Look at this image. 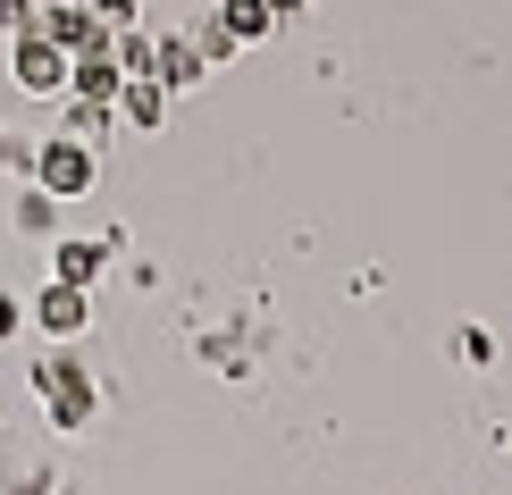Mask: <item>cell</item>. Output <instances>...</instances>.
<instances>
[{
	"instance_id": "6da1fadb",
	"label": "cell",
	"mask_w": 512,
	"mask_h": 495,
	"mask_svg": "<svg viewBox=\"0 0 512 495\" xmlns=\"http://www.w3.org/2000/svg\"><path fill=\"white\" fill-rule=\"evenodd\" d=\"M34 395H42V420H51L59 437L93 428V412H101V378L84 370L76 353H42V361H34Z\"/></svg>"
},
{
	"instance_id": "7a4b0ae2",
	"label": "cell",
	"mask_w": 512,
	"mask_h": 495,
	"mask_svg": "<svg viewBox=\"0 0 512 495\" xmlns=\"http://www.w3.org/2000/svg\"><path fill=\"white\" fill-rule=\"evenodd\" d=\"M26 177H34L42 193H59V202H84L93 177H101V160H93V143H84V135H51V143H34V168H26Z\"/></svg>"
},
{
	"instance_id": "3957f363",
	"label": "cell",
	"mask_w": 512,
	"mask_h": 495,
	"mask_svg": "<svg viewBox=\"0 0 512 495\" xmlns=\"http://www.w3.org/2000/svg\"><path fill=\"white\" fill-rule=\"evenodd\" d=\"M9 76H17V93L59 101V93H68V51H59L42 26H26V34H17V51H9Z\"/></svg>"
},
{
	"instance_id": "277c9868",
	"label": "cell",
	"mask_w": 512,
	"mask_h": 495,
	"mask_svg": "<svg viewBox=\"0 0 512 495\" xmlns=\"http://www.w3.org/2000/svg\"><path fill=\"white\" fill-rule=\"evenodd\" d=\"M34 328L51 336V344H76L84 328H93V294H84V286H68V277H51V286L34 294Z\"/></svg>"
},
{
	"instance_id": "5b68a950",
	"label": "cell",
	"mask_w": 512,
	"mask_h": 495,
	"mask_svg": "<svg viewBox=\"0 0 512 495\" xmlns=\"http://www.w3.org/2000/svg\"><path fill=\"white\" fill-rule=\"evenodd\" d=\"M101 269H110V235H59V244H51V277H68V286L93 294Z\"/></svg>"
},
{
	"instance_id": "8992f818",
	"label": "cell",
	"mask_w": 512,
	"mask_h": 495,
	"mask_svg": "<svg viewBox=\"0 0 512 495\" xmlns=\"http://www.w3.org/2000/svg\"><path fill=\"white\" fill-rule=\"evenodd\" d=\"M152 76L168 84V93H194V84H210V59H202V42H194V34H160V59H152Z\"/></svg>"
},
{
	"instance_id": "52a82bcc",
	"label": "cell",
	"mask_w": 512,
	"mask_h": 495,
	"mask_svg": "<svg viewBox=\"0 0 512 495\" xmlns=\"http://www.w3.org/2000/svg\"><path fill=\"white\" fill-rule=\"evenodd\" d=\"M168 101H177V93H168L160 76H126V84H118V118L135 126V135H160V126H168Z\"/></svg>"
},
{
	"instance_id": "ba28073f",
	"label": "cell",
	"mask_w": 512,
	"mask_h": 495,
	"mask_svg": "<svg viewBox=\"0 0 512 495\" xmlns=\"http://www.w3.org/2000/svg\"><path fill=\"white\" fill-rule=\"evenodd\" d=\"M118 84H126L118 51H84V59H68V93H84V101H110V110H118Z\"/></svg>"
},
{
	"instance_id": "9c48e42d",
	"label": "cell",
	"mask_w": 512,
	"mask_h": 495,
	"mask_svg": "<svg viewBox=\"0 0 512 495\" xmlns=\"http://www.w3.org/2000/svg\"><path fill=\"white\" fill-rule=\"evenodd\" d=\"M219 26L236 42H269L277 34V9H269V0H219Z\"/></svg>"
},
{
	"instance_id": "30bf717a",
	"label": "cell",
	"mask_w": 512,
	"mask_h": 495,
	"mask_svg": "<svg viewBox=\"0 0 512 495\" xmlns=\"http://www.w3.org/2000/svg\"><path fill=\"white\" fill-rule=\"evenodd\" d=\"M118 126V110L110 101H84V93H68V110H59V135H84V143H101Z\"/></svg>"
},
{
	"instance_id": "8fae6325",
	"label": "cell",
	"mask_w": 512,
	"mask_h": 495,
	"mask_svg": "<svg viewBox=\"0 0 512 495\" xmlns=\"http://www.w3.org/2000/svg\"><path fill=\"white\" fill-rule=\"evenodd\" d=\"M51 219H59V193H42V185H26V193H17V210H9L17 235H51Z\"/></svg>"
},
{
	"instance_id": "7c38bea8",
	"label": "cell",
	"mask_w": 512,
	"mask_h": 495,
	"mask_svg": "<svg viewBox=\"0 0 512 495\" xmlns=\"http://www.w3.org/2000/svg\"><path fill=\"white\" fill-rule=\"evenodd\" d=\"M110 51H118V68H126V76H152V59H160V42L143 34V26H118V42H110Z\"/></svg>"
},
{
	"instance_id": "4fadbf2b",
	"label": "cell",
	"mask_w": 512,
	"mask_h": 495,
	"mask_svg": "<svg viewBox=\"0 0 512 495\" xmlns=\"http://www.w3.org/2000/svg\"><path fill=\"white\" fill-rule=\"evenodd\" d=\"M454 361H462V370H496V336H487V328H462V336H454Z\"/></svg>"
},
{
	"instance_id": "5bb4252c",
	"label": "cell",
	"mask_w": 512,
	"mask_h": 495,
	"mask_svg": "<svg viewBox=\"0 0 512 495\" xmlns=\"http://www.w3.org/2000/svg\"><path fill=\"white\" fill-rule=\"evenodd\" d=\"M194 42H202V59H210V68H227V59H236V51H244V42H236V34H227V26H219V17H210V26H202Z\"/></svg>"
},
{
	"instance_id": "9a60e30c",
	"label": "cell",
	"mask_w": 512,
	"mask_h": 495,
	"mask_svg": "<svg viewBox=\"0 0 512 495\" xmlns=\"http://www.w3.org/2000/svg\"><path fill=\"white\" fill-rule=\"evenodd\" d=\"M34 17H42V9H34V0H0V34H9V42H17V34H26V26H34Z\"/></svg>"
},
{
	"instance_id": "2e32d148",
	"label": "cell",
	"mask_w": 512,
	"mask_h": 495,
	"mask_svg": "<svg viewBox=\"0 0 512 495\" xmlns=\"http://www.w3.org/2000/svg\"><path fill=\"white\" fill-rule=\"evenodd\" d=\"M93 17H101V26L118 34V26H135V0H93Z\"/></svg>"
},
{
	"instance_id": "e0dca14e",
	"label": "cell",
	"mask_w": 512,
	"mask_h": 495,
	"mask_svg": "<svg viewBox=\"0 0 512 495\" xmlns=\"http://www.w3.org/2000/svg\"><path fill=\"white\" fill-rule=\"evenodd\" d=\"M0 168H34V143H17L9 126H0Z\"/></svg>"
},
{
	"instance_id": "ac0fdd59",
	"label": "cell",
	"mask_w": 512,
	"mask_h": 495,
	"mask_svg": "<svg viewBox=\"0 0 512 495\" xmlns=\"http://www.w3.org/2000/svg\"><path fill=\"white\" fill-rule=\"evenodd\" d=\"M17 319H26V311H17V294H0V344L17 336Z\"/></svg>"
},
{
	"instance_id": "d6986e66",
	"label": "cell",
	"mask_w": 512,
	"mask_h": 495,
	"mask_svg": "<svg viewBox=\"0 0 512 495\" xmlns=\"http://www.w3.org/2000/svg\"><path fill=\"white\" fill-rule=\"evenodd\" d=\"M269 9H277V17H303V9H311V0H269Z\"/></svg>"
}]
</instances>
